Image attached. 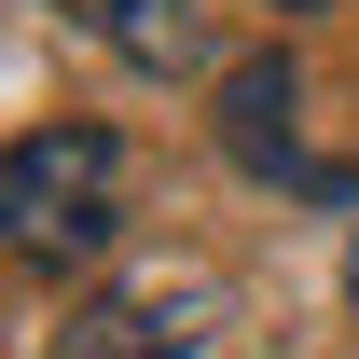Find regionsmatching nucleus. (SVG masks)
Listing matches in <instances>:
<instances>
[{
	"label": "nucleus",
	"instance_id": "20e7f679",
	"mask_svg": "<svg viewBox=\"0 0 359 359\" xmlns=\"http://www.w3.org/2000/svg\"><path fill=\"white\" fill-rule=\"evenodd\" d=\"M55 28L97 42L111 69H138V83H194L208 69V14L194 0H55Z\"/></svg>",
	"mask_w": 359,
	"mask_h": 359
},
{
	"label": "nucleus",
	"instance_id": "7ed1b4c3",
	"mask_svg": "<svg viewBox=\"0 0 359 359\" xmlns=\"http://www.w3.org/2000/svg\"><path fill=\"white\" fill-rule=\"evenodd\" d=\"M208 125H222V152H235L249 180H276V194H318V208H346V194H359L332 152H304V69H290L276 42L222 69V111H208Z\"/></svg>",
	"mask_w": 359,
	"mask_h": 359
},
{
	"label": "nucleus",
	"instance_id": "423d86ee",
	"mask_svg": "<svg viewBox=\"0 0 359 359\" xmlns=\"http://www.w3.org/2000/svg\"><path fill=\"white\" fill-rule=\"evenodd\" d=\"M276 14H332V0H276Z\"/></svg>",
	"mask_w": 359,
	"mask_h": 359
},
{
	"label": "nucleus",
	"instance_id": "f03ea898",
	"mask_svg": "<svg viewBox=\"0 0 359 359\" xmlns=\"http://www.w3.org/2000/svg\"><path fill=\"white\" fill-rule=\"evenodd\" d=\"M208 332H222V263L166 249V263L97 276L83 304L55 318V346H42V359H208Z\"/></svg>",
	"mask_w": 359,
	"mask_h": 359
},
{
	"label": "nucleus",
	"instance_id": "39448f33",
	"mask_svg": "<svg viewBox=\"0 0 359 359\" xmlns=\"http://www.w3.org/2000/svg\"><path fill=\"white\" fill-rule=\"evenodd\" d=\"M346 318H359V235H346Z\"/></svg>",
	"mask_w": 359,
	"mask_h": 359
},
{
	"label": "nucleus",
	"instance_id": "f257e3e1",
	"mask_svg": "<svg viewBox=\"0 0 359 359\" xmlns=\"http://www.w3.org/2000/svg\"><path fill=\"white\" fill-rule=\"evenodd\" d=\"M125 138L111 125H28V138H0V249L14 263H111V235H125Z\"/></svg>",
	"mask_w": 359,
	"mask_h": 359
}]
</instances>
